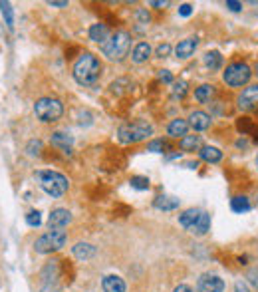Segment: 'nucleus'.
I'll return each mask as SVG.
<instances>
[{"mask_svg":"<svg viewBox=\"0 0 258 292\" xmlns=\"http://www.w3.org/2000/svg\"><path fill=\"white\" fill-rule=\"evenodd\" d=\"M100 74H102V62L98 60V56H94L90 52L82 54L74 64V80L80 86L96 84L100 80Z\"/></svg>","mask_w":258,"mask_h":292,"instance_id":"1","label":"nucleus"},{"mask_svg":"<svg viewBox=\"0 0 258 292\" xmlns=\"http://www.w3.org/2000/svg\"><path fill=\"white\" fill-rule=\"evenodd\" d=\"M129 48H131V36L128 32H116L110 40L102 44L104 56H108L114 62H122L129 54Z\"/></svg>","mask_w":258,"mask_h":292,"instance_id":"2","label":"nucleus"},{"mask_svg":"<svg viewBox=\"0 0 258 292\" xmlns=\"http://www.w3.org/2000/svg\"><path fill=\"white\" fill-rule=\"evenodd\" d=\"M36 177L40 181V187L50 197H62L70 189V181L58 171H38Z\"/></svg>","mask_w":258,"mask_h":292,"instance_id":"3","label":"nucleus"},{"mask_svg":"<svg viewBox=\"0 0 258 292\" xmlns=\"http://www.w3.org/2000/svg\"><path fill=\"white\" fill-rule=\"evenodd\" d=\"M149 136H153V126L147 124L145 120H135L131 124H126L118 132V138L122 144H139L147 140Z\"/></svg>","mask_w":258,"mask_h":292,"instance_id":"4","label":"nucleus"},{"mask_svg":"<svg viewBox=\"0 0 258 292\" xmlns=\"http://www.w3.org/2000/svg\"><path fill=\"white\" fill-rule=\"evenodd\" d=\"M34 114L40 122L44 124H52V122H58L64 114V106L60 100L56 98H42L34 104Z\"/></svg>","mask_w":258,"mask_h":292,"instance_id":"5","label":"nucleus"},{"mask_svg":"<svg viewBox=\"0 0 258 292\" xmlns=\"http://www.w3.org/2000/svg\"><path fill=\"white\" fill-rule=\"evenodd\" d=\"M66 241H68L66 231H62V229H50L46 235H42V237L34 243V249H36V253L46 255V253L60 251V249L66 245Z\"/></svg>","mask_w":258,"mask_h":292,"instance_id":"6","label":"nucleus"},{"mask_svg":"<svg viewBox=\"0 0 258 292\" xmlns=\"http://www.w3.org/2000/svg\"><path fill=\"white\" fill-rule=\"evenodd\" d=\"M251 76H253V70L249 64L245 62H235L231 66H227V70L223 72V80L225 84L233 86V88H243L251 82Z\"/></svg>","mask_w":258,"mask_h":292,"instance_id":"7","label":"nucleus"},{"mask_svg":"<svg viewBox=\"0 0 258 292\" xmlns=\"http://www.w3.org/2000/svg\"><path fill=\"white\" fill-rule=\"evenodd\" d=\"M239 108L243 112H253V110H258V84L257 86H249L241 92L239 96Z\"/></svg>","mask_w":258,"mask_h":292,"instance_id":"8","label":"nucleus"},{"mask_svg":"<svg viewBox=\"0 0 258 292\" xmlns=\"http://www.w3.org/2000/svg\"><path fill=\"white\" fill-rule=\"evenodd\" d=\"M197 291L199 292H223L225 291V281L217 275H201L197 281Z\"/></svg>","mask_w":258,"mask_h":292,"instance_id":"9","label":"nucleus"},{"mask_svg":"<svg viewBox=\"0 0 258 292\" xmlns=\"http://www.w3.org/2000/svg\"><path fill=\"white\" fill-rule=\"evenodd\" d=\"M70 221H72V213L68 209H54L50 213V217H48L50 229H64Z\"/></svg>","mask_w":258,"mask_h":292,"instance_id":"10","label":"nucleus"},{"mask_svg":"<svg viewBox=\"0 0 258 292\" xmlns=\"http://www.w3.org/2000/svg\"><path fill=\"white\" fill-rule=\"evenodd\" d=\"M189 126L195 130V132H205L211 128V116L205 114V112H193L189 116Z\"/></svg>","mask_w":258,"mask_h":292,"instance_id":"11","label":"nucleus"},{"mask_svg":"<svg viewBox=\"0 0 258 292\" xmlns=\"http://www.w3.org/2000/svg\"><path fill=\"white\" fill-rule=\"evenodd\" d=\"M197 46H199V40H197V38L181 40V42L177 44V48H175V54H177L179 58H191V56L195 54Z\"/></svg>","mask_w":258,"mask_h":292,"instance_id":"12","label":"nucleus"},{"mask_svg":"<svg viewBox=\"0 0 258 292\" xmlns=\"http://www.w3.org/2000/svg\"><path fill=\"white\" fill-rule=\"evenodd\" d=\"M102 289L104 292H126V283L122 277H116V275H110L102 281Z\"/></svg>","mask_w":258,"mask_h":292,"instance_id":"13","label":"nucleus"},{"mask_svg":"<svg viewBox=\"0 0 258 292\" xmlns=\"http://www.w3.org/2000/svg\"><path fill=\"white\" fill-rule=\"evenodd\" d=\"M72 253L78 261H90V259L96 257V247L90 245V243H78V245H74Z\"/></svg>","mask_w":258,"mask_h":292,"instance_id":"14","label":"nucleus"},{"mask_svg":"<svg viewBox=\"0 0 258 292\" xmlns=\"http://www.w3.org/2000/svg\"><path fill=\"white\" fill-rule=\"evenodd\" d=\"M187 132H189V122L187 120H181V118H177V120H173L171 124H169V128H167V134L171 136V138H185L187 136Z\"/></svg>","mask_w":258,"mask_h":292,"instance_id":"15","label":"nucleus"},{"mask_svg":"<svg viewBox=\"0 0 258 292\" xmlns=\"http://www.w3.org/2000/svg\"><path fill=\"white\" fill-rule=\"evenodd\" d=\"M72 144H74V138H72L70 134H64V132L52 134V146L60 147L62 151L70 153V151H72Z\"/></svg>","mask_w":258,"mask_h":292,"instance_id":"16","label":"nucleus"},{"mask_svg":"<svg viewBox=\"0 0 258 292\" xmlns=\"http://www.w3.org/2000/svg\"><path fill=\"white\" fill-rule=\"evenodd\" d=\"M211 229V215L209 213H205V211H201V217H199V221L191 227V233L193 235H199V237H203V235H207V231Z\"/></svg>","mask_w":258,"mask_h":292,"instance_id":"17","label":"nucleus"},{"mask_svg":"<svg viewBox=\"0 0 258 292\" xmlns=\"http://www.w3.org/2000/svg\"><path fill=\"white\" fill-rule=\"evenodd\" d=\"M201 159L207 161V163H219L223 159V151L219 147H213V146H207V147H201L199 151Z\"/></svg>","mask_w":258,"mask_h":292,"instance_id":"18","label":"nucleus"},{"mask_svg":"<svg viewBox=\"0 0 258 292\" xmlns=\"http://www.w3.org/2000/svg\"><path fill=\"white\" fill-rule=\"evenodd\" d=\"M151 56V46L147 42H139L135 48H133V54H131V60L135 64H143L147 58Z\"/></svg>","mask_w":258,"mask_h":292,"instance_id":"19","label":"nucleus"},{"mask_svg":"<svg viewBox=\"0 0 258 292\" xmlns=\"http://www.w3.org/2000/svg\"><path fill=\"white\" fill-rule=\"evenodd\" d=\"M213 98H215V86H211V84H203L195 90V100L201 104H209Z\"/></svg>","mask_w":258,"mask_h":292,"instance_id":"20","label":"nucleus"},{"mask_svg":"<svg viewBox=\"0 0 258 292\" xmlns=\"http://www.w3.org/2000/svg\"><path fill=\"white\" fill-rule=\"evenodd\" d=\"M199 217H201V211L199 209H187L183 215H179V223H181V227H185V229L191 231V227L199 221Z\"/></svg>","mask_w":258,"mask_h":292,"instance_id":"21","label":"nucleus"},{"mask_svg":"<svg viewBox=\"0 0 258 292\" xmlns=\"http://www.w3.org/2000/svg\"><path fill=\"white\" fill-rule=\"evenodd\" d=\"M155 207L161 209V211H173V209L179 207V199H177V197H167V195H163V197H157V199H155Z\"/></svg>","mask_w":258,"mask_h":292,"instance_id":"22","label":"nucleus"},{"mask_svg":"<svg viewBox=\"0 0 258 292\" xmlns=\"http://www.w3.org/2000/svg\"><path fill=\"white\" fill-rule=\"evenodd\" d=\"M90 38H92L94 42L104 44V42L108 40V26H106V24H94V26L90 28Z\"/></svg>","mask_w":258,"mask_h":292,"instance_id":"23","label":"nucleus"},{"mask_svg":"<svg viewBox=\"0 0 258 292\" xmlns=\"http://www.w3.org/2000/svg\"><path fill=\"white\" fill-rule=\"evenodd\" d=\"M231 209H233L235 213H247V211H251V201H249V197H245V195L233 197Z\"/></svg>","mask_w":258,"mask_h":292,"instance_id":"24","label":"nucleus"},{"mask_svg":"<svg viewBox=\"0 0 258 292\" xmlns=\"http://www.w3.org/2000/svg\"><path fill=\"white\" fill-rule=\"evenodd\" d=\"M181 149L183 151H199L201 149V138L199 136H185L181 140Z\"/></svg>","mask_w":258,"mask_h":292,"instance_id":"25","label":"nucleus"},{"mask_svg":"<svg viewBox=\"0 0 258 292\" xmlns=\"http://www.w3.org/2000/svg\"><path fill=\"white\" fill-rule=\"evenodd\" d=\"M205 66L211 70H219L223 66V56L219 52H207L205 54Z\"/></svg>","mask_w":258,"mask_h":292,"instance_id":"26","label":"nucleus"},{"mask_svg":"<svg viewBox=\"0 0 258 292\" xmlns=\"http://www.w3.org/2000/svg\"><path fill=\"white\" fill-rule=\"evenodd\" d=\"M0 10H2V16L6 20V26L12 28L14 26V12H12V4L10 2H0Z\"/></svg>","mask_w":258,"mask_h":292,"instance_id":"27","label":"nucleus"},{"mask_svg":"<svg viewBox=\"0 0 258 292\" xmlns=\"http://www.w3.org/2000/svg\"><path fill=\"white\" fill-rule=\"evenodd\" d=\"M129 183H131L133 189H139V191L149 189V179H147V177H131Z\"/></svg>","mask_w":258,"mask_h":292,"instance_id":"28","label":"nucleus"},{"mask_svg":"<svg viewBox=\"0 0 258 292\" xmlns=\"http://www.w3.org/2000/svg\"><path fill=\"white\" fill-rule=\"evenodd\" d=\"M185 94H187V82H183V80L175 82L173 84V96L175 98H183Z\"/></svg>","mask_w":258,"mask_h":292,"instance_id":"29","label":"nucleus"},{"mask_svg":"<svg viewBox=\"0 0 258 292\" xmlns=\"http://www.w3.org/2000/svg\"><path fill=\"white\" fill-rule=\"evenodd\" d=\"M26 151H28V155H40V151H42V142L40 140H32L30 144H28V147H26Z\"/></svg>","mask_w":258,"mask_h":292,"instance_id":"30","label":"nucleus"},{"mask_svg":"<svg viewBox=\"0 0 258 292\" xmlns=\"http://www.w3.org/2000/svg\"><path fill=\"white\" fill-rule=\"evenodd\" d=\"M26 223H28L30 227H40V225H42L40 213H38V211H32V213H28V215H26Z\"/></svg>","mask_w":258,"mask_h":292,"instance_id":"31","label":"nucleus"},{"mask_svg":"<svg viewBox=\"0 0 258 292\" xmlns=\"http://www.w3.org/2000/svg\"><path fill=\"white\" fill-rule=\"evenodd\" d=\"M167 147V144L163 142V140H155V142H151L149 146H147V151H153V153H161L163 149Z\"/></svg>","mask_w":258,"mask_h":292,"instance_id":"32","label":"nucleus"},{"mask_svg":"<svg viewBox=\"0 0 258 292\" xmlns=\"http://www.w3.org/2000/svg\"><path fill=\"white\" fill-rule=\"evenodd\" d=\"M137 20H139L141 24H147V22H149V12H147L145 8H139V10H137Z\"/></svg>","mask_w":258,"mask_h":292,"instance_id":"33","label":"nucleus"},{"mask_svg":"<svg viewBox=\"0 0 258 292\" xmlns=\"http://www.w3.org/2000/svg\"><path fill=\"white\" fill-rule=\"evenodd\" d=\"M171 54V46L169 44H161L159 48H157V56L159 58H165V56H169Z\"/></svg>","mask_w":258,"mask_h":292,"instance_id":"34","label":"nucleus"},{"mask_svg":"<svg viewBox=\"0 0 258 292\" xmlns=\"http://www.w3.org/2000/svg\"><path fill=\"white\" fill-rule=\"evenodd\" d=\"M179 14L185 16V18L191 16V14H193V6H191V4H181V6H179Z\"/></svg>","mask_w":258,"mask_h":292,"instance_id":"35","label":"nucleus"},{"mask_svg":"<svg viewBox=\"0 0 258 292\" xmlns=\"http://www.w3.org/2000/svg\"><path fill=\"white\" fill-rule=\"evenodd\" d=\"M227 8H231L233 12H241L243 10V4L237 2V0H227Z\"/></svg>","mask_w":258,"mask_h":292,"instance_id":"36","label":"nucleus"},{"mask_svg":"<svg viewBox=\"0 0 258 292\" xmlns=\"http://www.w3.org/2000/svg\"><path fill=\"white\" fill-rule=\"evenodd\" d=\"M159 78H161L165 84H173V76H171L169 70H161V72H159Z\"/></svg>","mask_w":258,"mask_h":292,"instance_id":"37","label":"nucleus"},{"mask_svg":"<svg viewBox=\"0 0 258 292\" xmlns=\"http://www.w3.org/2000/svg\"><path fill=\"white\" fill-rule=\"evenodd\" d=\"M48 4H50V6H54V8H64V6H68V2H66V0H50Z\"/></svg>","mask_w":258,"mask_h":292,"instance_id":"38","label":"nucleus"},{"mask_svg":"<svg viewBox=\"0 0 258 292\" xmlns=\"http://www.w3.org/2000/svg\"><path fill=\"white\" fill-rule=\"evenodd\" d=\"M235 292H251V289H249L245 283H237V285H235Z\"/></svg>","mask_w":258,"mask_h":292,"instance_id":"39","label":"nucleus"},{"mask_svg":"<svg viewBox=\"0 0 258 292\" xmlns=\"http://www.w3.org/2000/svg\"><path fill=\"white\" fill-rule=\"evenodd\" d=\"M249 279H251V283L258 289V271H251L249 273Z\"/></svg>","mask_w":258,"mask_h":292,"instance_id":"40","label":"nucleus"},{"mask_svg":"<svg viewBox=\"0 0 258 292\" xmlns=\"http://www.w3.org/2000/svg\"><path fill=\"white\" fill-rule=\"evenodd\" d=\"M173 292H193V289H191L189 285H179Z\"/></svg>","mask_w":258,"mask_h":292,"instance_id":"41","label":"nucleus"},{"mask_svg":"<svg viewBox=\"0 0 258 292\" xmlns=\"http://www.w3.org/2000/svg\"><path fill=\"white\" fill-rule=\"evenodd\" d=\"M167 4H169V0H153L151 2V6H159V8L161 6H167Z\"/></svg>","mask_w":258,"mask_h":292,"instance_id":"42","label":"nucleus"},{"mask_svg":"<svg viewBox=\"0 0 258 292\" xmlns=\"http://www.w3.org/2000/svg\"><path fill=\"white\" fill-rule=\"evenodd\" d=\"M257 76H258V66H257Z\"/></svg>","mask_w":258,"mask_h":292,"instance_id":"43","label":"nucleus"},{"mask_svg":"<svg viewBox=\"0 0 258 292\" xmlns=\"http://www.w3.org/2000/svg\"><path fill=\"white\" fill-rule=\"evenodd\" d=\"M257 167H258V157H257Z\"/></svg>","mask_w":258,"mask_h":292,"instance_id":"44","label":"nucleus"}]
</instances>
